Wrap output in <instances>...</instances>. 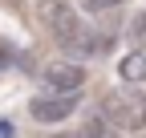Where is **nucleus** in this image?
<instances>
[{
    "label": "nucleus",
    "instance_id": "f03ea898",
    "mask_svg": "<svg viewBox=\"0 0 146 138\" xmlns=\"http://www.w3.org/2000/svg\"><path fill=\"white\" fill-rule=\"evenodd\" d=\"M36 21H41V29H45L61 49H69L73 41L81 37V29H85L69 0H36Z\"/></svg>",
    "mask_w": 146,
    "mask_h": 138
},
{
    "label": "nucleus",
    "instance_id": "20e7f679",
    "mask_svg": "<svg viewBox=\"0 0 146 138\" xmlns=\"http://www.w3.org/2000/svg\"><path fill=\"white\" fill-rule=\"evenodd\" d=\"M77 106H81V94H36L33 98V118L36 122H65V118H73L77 114Z\"/></svg>",
    "mask_w": 146,
    "mask_h": 138
},
{
    "label": "nucleus",
    "instance_id": "423d86ee",
    "mask_svg": "<svg viewBox=\"0 0 146 138\" xmlns=\"http://www.w3.org/2000/svg\"><path fill=\"white\" fill-rule=\"evenodd\" d=\"M77 138H118V126L106 122V118H89V122L77 130Z\"/></svg>",
    "mask_w": 146,
    "mask_h": 138
},
{
    "label": "nucleus",
    "instance_id": "9d476101",
    "mask_svg": "<svg viewBox=\"0 0 146 138\" xmlns=\"http://www.w3.org/2000/svg\"><path fill=\"white\" fill-rule=\"evenodd\" d=\"M8 4H21V0H8Z\"/></svg>",
    "mask_w": 146,
    "mask_h": 138
},
{
    "label": "nucleus",
    "instance_id": "1a4fd4ad",
    "mask_svg": "<svg viewBox=\"0 0 146 138\" xmlns=\"http://www.w3.org/2000/svg\"><path fill=\"white\" fill-rule=\"evenodd\" d=\"M0 138H12V122H0Z\"/></svg>",
    "mask_w": 146,
    "mask_h": 138
},
{
    "label": "nucleus",
    "instance_id": "7ed1b4c3",
    "mask_svg": "<svg viewBox=\"0 0 146 138\" xmlns=\"http://www.w3.org/2000/svg\"><path fill=\"white\" fill-rule=\"evenodd\" d=\"M41 85L49 94H81V85H85V65L81 61H53L41 69Z\"/></svg>",
    "mask_w": 146,
    "mask_h": 138
},
{
    "label": "nucleus",
    "instance_id": "f257e3e1",
    "mask_svg": "<svg viewBox=\"0 0 146 138\" xmlns=\"http://www.w3.org/2000/svg\"><path fill=\"white\" fill-rule=\"evenodd\" d=\"M102 118L114 122L118 130H146V94L138 85H126V90H110L102 98Z\"/></svg>",
    "mask_w": 146,
    "mask_h": 138
},
{
    "label": "nucleus",
    "instance_id": "0eeeda50",
    "mask_svg": "<svg viewBox=\"0 0 146 138\" xmlns=\"http://www.w3.org/2000/svg\"><path fill=\"white\" fill-rule=\"evenodd\" d=\"M81 4H85L89 12H110V8H118L122 0H81Z\"/></svg>",
    "mask_w": 146,
    "mask_h": 138
},
{
    "label": "nucleus",
    "instance_id": "9b49d317",
    "mask_svg": "<svg viewBox=\"0 0 146 138\" xmlns=\"http://www.w3.org/2000/svg\"><path fill=\"white\" fill-rule=\"evenodd\" d=\"M73 138H77V134H73Z\"/></svg>",
    "mask_w": 146,
    "mask_h": 138
},
{
    "label": "nucleus",
    "instance_id": "6e6552de",
    "mask_svg": "<svg viewBox=\"0 0 146 138\" xmlns=\"http://www.w3.org/2000/svg\"><path fill=\"white\" fill-rule=\"evenodd\" d=\"M130 37H134V45H146V12L134 21V29H130Z\"/></svg>",
    "mask_w": 146,
    "mask_h": 138
},
{
    "label": "nucleus",
    "instance_id": "39448f33",
    "mask_svg": "<svg viewBox=\"0 0 146 138\" xmlns=\"http://www.w3.org/2000/svg\"><path fill=\"white\" fill-rule=\"evenodd\" d=\"M118 73H122V81H146V57H142V53H130V57H122Z\"/></svg>",
    "mask_w": 146,
    "mask_h": 138
}]
</instances>
